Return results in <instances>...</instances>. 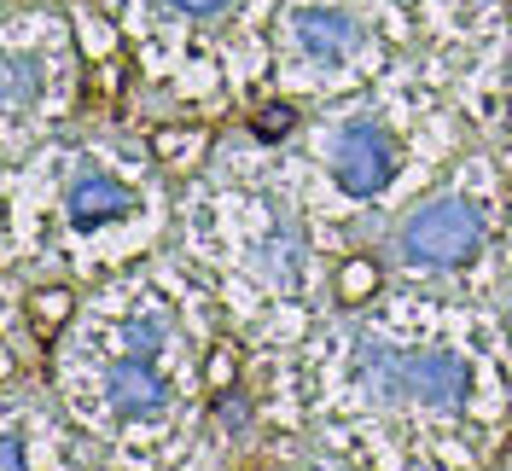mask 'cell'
I'll list each match as a JSON object with an SVG mask.
<instances>
[{
	"mask_svg": "<svg viewBox=\"0 0 512 471\" xmlns=\"http://www.w3.org/2000/svg\"><path fill=\"white\" fill-rule=\"evenodd\" d=\"M256 262H262V274L274 285H291L303 274V239H297L291 227H274V233L262 239V256H256Z\"/></svg>",
	"mask_w": 512,
	"mask_h": 471,
	"instance_id": "7",
	"label": "cell"
},
{
	"mask_svg": "<svg viewBox=\"0 0 512 471\" xmlns=\"http://www.w3.org/2000/svg\"><path fill=\"white\" fill-rule=\"evenodd\" d=\"M163 320H152V314H140V320H128L123 326V349L134 355V361H158V349H163Z\"/></svg>",
	"mask_w": 512,
	"mask_h": 471,
	"instance_id": "10",
	"label": "cell"
},
{
	"mask_svg": "<svg viewBox=\"0 0 512 471\" xmlns=\"http://www.w3.org/2000/svg\"><path fill=\"white\" fill-rule=\"evenodd\" d=\"M466 390H472V373L448 349H425V355H408L402 361V396L419 402V408H460Z\"/></svg>",
	"mask_w": 512,
	"mask_h": 471,
	"instance_id": "3",
	"label": "cell"
},
{
	"mask_svg": "<svg viewBox=\"0 0 512 471\" xmlns=\"http://www.w3.org/2000/svg\"><path fill=\"white\" fill-rule=\"evenodd\" d=\"M332 175H338V187L355 192V198H373V192L390 187V175H396V152H390V140H384L379 128L355 123L344 140H338V152H332Z\"/></svg>",
	"mask_w": 512,
	"mask_h": 471,
	"instance_id": "2",
	"label": "cell"
},
{
	"mask_svg": "<svg viewBox=\"0 0 512 471\" xmlns=\"http://www.w3.org/2000/svg\"><path fill=\"white\" fill-rule=\"evenodd\" d=\"M291 35H297V47L315 53V59H338V53L361 47V24H355L350 12H338V6L297 12V18H291Z\"/></svg>",
	"mask_w": 512,
	"mask_h": 471,
	"instance_id": "4",
	"label": "cell"
},
{
	"mask_svg": "<svg viewBox=\"0 0 512 471\" xmlns=\"http://www.w3.org/2000/svg\"><path fill=\"white\" fill-rule=\"evenodd\" d=\"M64 314H70V297H64V291H41V297H35V320H41V326H53Z\"/></svg>",
	"mask_w": 512,
	"mask_h": 471,
	"instance_id": "12",
	"label": "cell"
},
{
	"mask_svg": "<svg viewBox=\"0 0 512 471\" xmlns=\"http://www.w3.org/2000/svg\"><path fill=\"white\" fill-rule=\"evenodd\" d=\"M483 245V216L460 198H437L408 216L402 227V256L408 262H425V268H454Z\"/></svg>",
	"mask_w": 512,
	"mask_h": 471,
	"instance_id": "1",
	"label": "cell"
},
{
	"mask_svg": "<svg viewBox=\"0 0 512 471\" xmlns=\"http://www.w3.org/2000/svg\"><path fill=\"white\" fill-rule=\"evenodd\" d=\"M35 94H41V64H35L30 53H12V59H6V105L24 111Z\"/></svg>",
	"mask_w": 512,
	"mask_h": 471,
	"instance_id": "9",
	"label": "cell"
},
{
	"mask_svg": "<svg viewBox=\"0 0 512 471\" xmlns=\"http://www.w3.org/2000/svg\"><path fill=\"white\" fill-rule=\"evenodd\" d=\"M0 471H30L24 466V442H18V431H6V442H0Z\"/></svg>",
	"mask_w": 512,
	"mask_h": 471,
	"instance_id": "14",
	"label": "cell"
},
{
	"mask_svg": "<svg viewBox=\"0 0 512 471\" xmlns=\"http://www.w3.org/2000/svg\"><path fill=\"white\" fill-rule=\"evenodd\" d=\"M175 6H181V12H216L222 0H175Z\"/></svg>",
	"mask_w": 512,
	"mask_h": 471,
	"instance_id": "15",
	"label": "cell"
},
{
	"mask_svg": "<svg viewBox=\"0 0 512 471\" xmlns=\"http://www.w3.org/2000/svg\"><path fill=\"white\" fill-rule=\"evenodd\" d=\"M361 291H373V268H367V262H350V268H344V297H361Z\"/></svg>",
	"mask_w": 512,
	"mask_h": 471,
	"instance_id": "13",
	"label": "cell"
},
{
	"mask_svg": "<svg viewBox=\"0 0 512 471\" xmlns=\"http://www.w3.org/2000/svg\"><path fill=\"white\" fill-rule=\"evenodd\" d=\"M128 216V187L111 175H76L70 187V221L76 227H99V221H123Z\"/></svg>",
	"mask_w": 512,
	"mask_h": 471,
	"instance_id": "6",
	"label": "cell"
},
{
	"mask_svg": "<svg viewBox=\"0 0 512 471\" xmlns=\"http://www.w3.org/2000/svg\"><path fill=\"white\" fill-rule=\"evenodd\" d=\"M402 361L408 355H396L390 344H367L361 349V384L373 396H402Z\"/></svg>",
	"mask_w": 512,
	"mask_h": 471,
	"instance_id": "8",
	"label": "cell"
},
{
	"mask_svg": "<svg viewBox=\"0 0 512 471\" xmlns=\"http://www.w3.org/2000/svg\"><path fill=\"white\" fill-rule=\"evenodd\" d=\"M111 402H117V413H128V419H146V413H158L163 402H169V390H163V378L152 373V361H117L111 367Z\"/></svg>",
	"mask_w": 512,
	"mask_h": 471,
	"instance_id": "5",
	"label": "cell"
},
{
	"mask_svg": "<svg viewBox=\"0 0 512 471\" xmlns=\"http://www.w3.org/2000/svg\"><path fill=\"white\" fill-rule=\"evenodd\" d=\"M291 123H297V111H291V105H262V111L251 117V128L262 134V140H268V134H286Z\"/></svg>",
	"mask_w": 512,
	"mask_h": 471,
	"instance_id": "11",
	"label": "cell"
}]
</instances>
